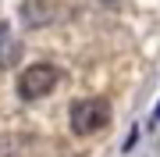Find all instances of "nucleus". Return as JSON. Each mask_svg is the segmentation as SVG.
<instances>
[{
    "label": "nucleus",
    "mask_w": 160,
    "mask_h": 157,
    "mask_svg": "<svg viewBox=\"0 0 160 157\" xmlns=\"http://www.w3.org/2000/svg\"><path fill=\"white\" fill-rule=\"evenodd\" d=\"M68 125L75 136H96L110 125V104L100 97H86V100H75L68 111Z\"/></svg>",
    "instance_id": "nucleus-1"
},
{
    "label": "nucleus",
    "mask_w": 160,
    "mask_h": 157,
    "mask_svg": "<svg viewBox=\"0 0 160 157\" xmlns=\"http://www.w3.org/2000/svg\"><path fill=\"white\" fill-rule=\"evenodd\" d=\"M22 22L29 25V29L53 22V4H50V0H25V4H22Z\"/></svg>",
    "instance_id": "nucleus-3"
},
{
    "label": "nucleus",
    "mask_w": 160,
    "mask_h": 157,
    "mask_svg": "<svg viewBox=\"0 0 160 157\" xmlns=\"http://www.w3.org/2000/svg\"><path fill=\"white\" fill-rule=\"evenodd\" d=\"M153 122H160V107H157V114H153Z\"/></svg>",
    "instance_id": "nucleus-4"
},
{
    "label": "nucleus",
    "mask_w": 160,
    "mask_h": 157,
    "mask_svg": "<svg viewBox=\"0 0 160 157\" xmlns=\"http://www.w3.org/2000/svg\"><path fill=\"white\" fill-rule=\"evenodd\" d=\"M57 82H61V71L53 68V64H46V61L29 64V68L18 75V97L22 100H39L46 93H53Z\"/></svg>",
    "instance_id": "nucleus-2"
}]
</instances>
